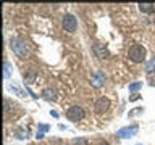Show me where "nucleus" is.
Instances as JSON below:
<instances>
[{
  "mask_svg": "<svg viewBox=\"0 0 155 145\" xmlns=\"http://www.w3.org/2000/svg\"><path fill=\"white\" fill-rule=\"evenodd\" d=\"M94 53L97 55V58H100V60H107V58L110 56L108 48L105 45H102V44H94Z\"/></svg>",
  "mask_w": 155,
  "mask_h": 145,
  "instance_id": "nucleus-7",
  "label": "nucleus"
},
{
  "mask_svg": "<svg viewBox=\"0 0 155 145\" xmlns=\"http://www.w3.org/2000/svg\"><path fill=\"white\" fill-rule=\"evenodd\" d=\"M128 58L133 63H140L145 60V48L142 45H139V44H136V45H133L128 50Z\"/></svg>",
  "mask_w": 155,
  "mask_h": 145,
  "instance_id": "nucleus-2",
  "label": "nucleus"
},
{
  "mask_svg": "<svg viewBox=\"0 0 155 145\" xmlns=\"http://www.w3.org/2000/svg\"><path fill=\"white\" fill-rule=\"evenodd\" d=\"M145 71H147V72H153V71H155V56L147 63V66H145Z\"/></svg>",
  "mask_w": 155,
  "mask_h": 145,
  "instance_id": "nucleus-14",
  "label": "nucleus"
},
{
  "mask_svg": "<svg viewBox=\"0 0 155 145\" xmlns=\"http://www.w3.org/2000/svg\"><path fill=\"white\" fill-rule=\"evenodd\" d=\"M50 116H53V118H58V113H57V111H50Z\"/></svg>",
  "mask_w": 155,
  "mask_h": 145,
  "instance_id": "nucleus-18",
  "label": "nucleus"
},
{
  "mask_svg": "<svg viewBox=\"0 0 155 145\" xmlns=\"http://www.w3.org/2000/svg\"><path fill=\"white\" fill-rule=\"evenodd\" d=\"M108 108H110V100L107 97H99L95 100V103H94L95 113H105V111H108Z\"/></svg>",
  "mask_w": 155,
  "mask_h": 145,
  "instance_id": "nucleus-6",
  "label": "nucleus"
},
{
  "mask_svg": "<svg viewBox=\"0 0 155 145\" xmlns=\"http://www.w3.org/2000/svg\"><path fill=\"white\" fill-rule=\"evenodd\" d=\"M104 82H105V74L102 71H95L94 74H92L91 84L94 87H102V85H104Z\"/></svg>",
  "mask_w": 155,
  "mask_h": 145,
  "instance_id": "nucleus-8",
  "label": "nucleus"
},
{
  "mask_svg": "<svg viewBox=\"0 0 155 145\" xmlns=\"http://www.w3.org/2000/svg\"><path fill=\"white\" fill-rule=\"evenodd\" d=\"M61 24H63V29L68 32H76V29H78V19H76L74 14H71V13H68L63 16Z\"/></svg>",
  "mask_w": 155,
  "mask_h": 145,
  "instance_id": "nucleus-3",
  "label": "nucleus"
},
{
  "mask_svg": "<svg viewBox=\"0 0 155 145\" xmlns=\"http://www.w3.org/2000/svg\"><path fill=\"white\" fill-rule=\"evenodd\" d=\"M137 130H139L137 124L126 126V127H121L120 130H116V137L118 139H129V137H133V135L137 134Z\"/></svg>",
  "mask_w": 155,
  "mask_h": 145,
  "instance_id": "nucleus-4",
  "label": "nucleus"
},
{
  "mask_svg": "<svg viewBox=\"0 0 155 145\" xmlns=\"http://www.w3.org/2000/svg\"><path fill=\"white\" fill-rule=\"evenodd\" d=\"M15 137H16L18 140H24V139H28V130H26V129H23V127L15 129Z\"/></svg>",
  "mask_w": 155,
  "mask_h": 145,
  "instance_id": "nucleus-11",
  "label": "nucleus"
},
{
  "mask_svg": "<svg viewBox=\"0 0 155 145\" xmlns=\"http://www.w3.org/2000/svg\"><path fill=\"white\" fill-rule=\"evenodd\" d=\"M48 129H50V127H48L47 124H39V129L37 130H39V132H47Z\"/></svg>",
  "mask_w": 155,
  "mask_h": 145,
  "instance_id": "nucleus-16",
  "label": "nucleus"
},
{
  "mask_svg": "<svg viewBox=\"0 0 155 145\" xmlns=\"http://www.w3.org/2000/svg\"><path fill=\"white\" fill-rule=\"evenodd\" d=\"M73 145H87V140L82 139V137H78L73 140Z\"/></svg>",
  "mask_w": 155,
  "mask_h": 145,
  "instance_id": "nucleus-15",
  "label": "nucleus"
},
{
  "mask_svg": "<svg viewBox=\"0 0 155 145\" xmlns=\"http://www.w3.org/2000/svg\"><path fill=\"white\" fill-rule=\"evenodd\" d=\"M140 87H142V82H133V84L129 85V92H131V94H136Z\"/></svg>",
  "mask_w": 155,
  "mask_h": 145,
  "instance_id": "nucleus-13",
  "label": "nucleus"
},
{
  "mask_svg": "<svg viewBox=\"0 0 155 145\" xmlns=\"http://www.w3.org/2000/svg\"><path fill=\"white\" fill-rule=\"evenodd\" d=\"M139 10L144 13H153L155 11V5L153 3H139Z\"/></svg>",
  "mask_w": 155,
  "mask_h": 145,
  "instance_id": "nucleus-10",
  "label": "nucleus"
},
{
  "mask_svg": "<svg viewBox=\"0 0 155 145\" xmlns=\"http://www.w3.org/2000/svg\"><path fill=\"white\" fill-rule=\"evenodd\" d=\"M137 145H142V143H137Z\"/></svg>",
  "mask_w": 155,
  "mask_h": 145,
  "instance_id": "nucleus-20",
  "label": "nucleus"
},
{
  "mask_svg": "<svg viewBox=\"0 0 155 145\" xmlns=\"http://www.w3.org/2000/svg\"><path fill=\"white\" fill-rule=\"evenodd\" d=\"M42 97H44V98H47V100H50V102H57V98H58L57 90L52 89V87H47V89H44V90H42Z\"/></svg>",
  "mask_w": 155,
  "mask_h": 145,
  "instance_id": "nucleus-9",
  "label": "nucleus"
},
{
  "mask_svg": "<svg viewBox=\"0 0 155 145\" xmlns=\"http://www.w3.org/2000/svg\"><path fill=\"white\" fill-rule=\"evenodd\" d=\"M84 110L81 108V106H71L70 110L66 111V118L73 121V123H78V121H81L82 118H84Z\"/></svg>",
  "mask_w": 155,
  "mask_h": 145,
  "instance_id": "nucleus-5",
  "label": "nucleus"
},
{
  "mask_svg": "<svg viewBox=\"0 0 155 145\" xmlns=\"http://www.w3.org/2000/svg\"><path fill=\"white\" fill-rule=\"evenodd\" d=\"M137 98H139V95L137 94H133V95L129 97V102H134V100H137Z\"/></svg>",
  "mask_w": 155,
  "mask_h": 145,
  "instance_id": "nucleus-17",
  "label": "nucleus"
},
{
  "mask_svg": "<svg viewBox=\"0 0 155 145\" xmlns=\"http://www.w3.org/2000/svg\"><path fill=\"white\" fill-rule=\"evenodd\" d=\"M36 137H37V139H42V137H44V132H39V130H37V135H36Z\"/></svg>",
  "mask_w": 155,
  "mask_h": 145,
  "instance_id": "nucleus-19",
  "label": "nucleus"
},
{
  "mask_svg": "<svg viewBox=\"0 0 155 145\" xmlns=\"http://www.w3.org/2000/svg\"><path fill=\"white\" fill-rule=\"evenodd\" d=\"M10 48L13 50L15 55H18L19 58H26L29 55V47L24 39L21 37H13L12 40H10Z\"/></svg>",
  "mask_w": 155,
  "mask_h": 145,
  "instance_id": "nucleus-1",
  "label": "nucleus"
},
{
  "mask_svg": "<svg viewBox=\"0 0 155 145\" xmlns=\"http://www.w3.org/2000/svg\"><path fill=\"white\" fill-rule=\"evenodd\" d=\"M3 68H5V72H3V76H5V79H8L10 76H12V66H10V63L5 60L3 61Z\"/></svg>",
  "mask_w": 155,
  "mask_h": 145,
  "instance_id": "nucleus-12",
  "label": "nucleus"
}]
</instances>
